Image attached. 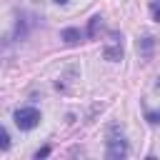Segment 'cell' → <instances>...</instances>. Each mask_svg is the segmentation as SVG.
<instances>
[{
	"mask_svg": "<svg viewBox=\"0 0 160 160\" xmlns=\"http://www.w3.org/2000/svg\"><path fill=\"white\" fill-rule=\"evenodd\" d=\"M105 155L112 158V160H120V158L128 155V140H125L122 132H118L115 125H112L110 132H108V150H105Z\"/></svg>",
	"mask_w": 160,
	"mask_h": 160,
	"instance_id": "cell-1",
	"label": "cell"
},
{
	"mask_svg": "<svg viewBox=\"0 0 160 160\" xmlns=\"http://www.w3.org/2000/svg\"><path fill=\"white\" fill-rule=\"evenodd\" d=\"M38 122H40V110L38 108L25 105V108L15 110V125L20 130H32V128H38Z\"/></svg>",
	"mask_w": 160,
	"mask_h": 160,
	"instance_id": "cell-2",
	"label": "cell"
},
{
	"mask_svg": "<svg viewBox=\"0 0 160 160\" xmlns=\"http://www.w3.org/2000/svg\"><path fill=\"white\" fill-rule=\"evenodd\" d=\"M102 55H105V60H110V62H118V60L122 58V38H120L118 32H110V38H108V42H105V48H102Z\"/></svg>",
	"mask_w": 160,
	"mask_h": 160,
	"instance_id": "cell-3",
	"label": "cell"
},
{
	"mask_svg": "<svg viewBox=\"0 0 160 160\" xmlns=\"http://www.w3.org/2000/svg\"><path fill=\"white\" fill-rule=\"evenodd\" d=\"M60 38L65 40V45H78V42L82 40V32H80L78 28H65V30L60 32Z\"/></svg>",
	"mask_w": 160,
	"mask_h": 160,
	"instance_id": "cell-4",
	"label": "cell"
},
{
	"mask_svg": "<svg viewBox=\"0 0 160 160\" xmlns=\"http://www.w3.org/2000/svg\"><path fill=\"white\" fill-rule=\"evenodd\" d=\"M152 48H155V38H142L140 45H138V50H140V55H142L145 60L152 55Z\"/></svg>",
	"mask_w": 160,
	"mask_h": 160,
	"instance_id": "cell-5",
	"label": "cell"
},
{
	"mask_svg": "<svg viewBox=\"0 0 160 160\" xmlns=\"http://www.w3.org/2000/svg\"><path fill=\"white\" fill-rule=\"evenodd\" d=\"M100 15H95V18H90V25H88V38H95L98 35V28H100Z\"/></svg>",
	"mask_w": 160,
	"mask_h": 160,
	"instance_id": "cell-6",
	"label": "cell"
},
{
	"mask_svg": "<svg viewBox=\"0 0 160 160\" xmlns=\"http://www.w3.org/2000/svg\"><path fill=\"white\" fill-rule=\"evenodd\" d=\"M150 12H152V18L160 22V0H150Z\"/></svg>",
	"mask_w": 160,
	"mask_h": 160,
	"instance_id": "cell-7",
	"label": "cell"
},
{
	"mask_svg": "<svg viewBox=\"0 0 160 160\" xmlns=\"http://www.w3.org/2000/svg\"><path fill=\"white\" fill-rule=\"evenodd\" d=\"M10 148V135H8V130H2V142H0V150H8Z\"/></svg>",
	"mask_w": 160,
	"mask_h": 160,
	"instance_id": "cell-8",
	"label": "cell"
},
{
	"mask_svg": "<svg viewBox=\"0 0 160 160\" xmlns=\"http://www.w3.org/2000/svg\"><path fill=\"white\" fill-rule=\"evenodd\" d=\"M145 118H148V120H150L152 125H160V112H148Z\"/></svg>",
	"mask_w": 160,
	"mask_h": 160,
	"instance_id": "cell-9",
	"label": "cell"
},
{
	"mask_svg": "<svg viewBox=\"0 0 160 160\" xmlns=\"http://www.w3.org/2000/svg\"><path fill=\"white\" fill-rule=\"evenodd\" d=\"M48 155H50V148H42V150L35 152V158H48Z\"/></svg>",
	"mask_w": 160,
	"mask_h": 160,
	"instance_id": "cell-10",
	"label": "cell"
},
{
	"mask_svg": "<svg viewBox=\"0 0 160 160\" xmlns=\"http://www.w3.org/2000/svg\"><path fill=\"white\" fill-rule=\"evenodd\" d=\"M52 2H58V5H65V2H68V0H52Z\"/></svg>",
	"mask_w": 160,
	"mask_h": 160,
	"instance_id": "cell-11",
	"label": "cell"
}]
</instances>
